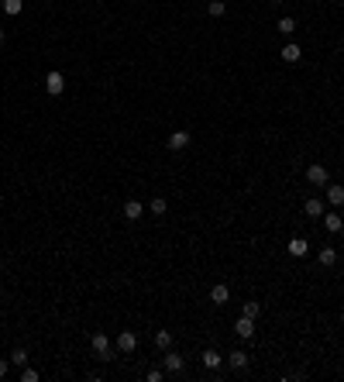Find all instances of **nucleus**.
<instances>
[{"label":"nucleus","mask_w":344,"mask_h":382,"mask_svg":"<svg viewBox=\"0 0 344 382\" xmlns=\"http://www.w3.org/2000/svg\"><path fill=\"white\" fill-rule=\"evenodd\" d=\"M90 348H93V355H97V358H103V361H110V358H114L110 337H107V334H100V331H97V334L90 337Z\"/></svg>","instance_id":"1"},{"label":"nucleus","mask_w":344,"mask_h":382,"mask_svg":"<svg viewBox=\"0 0 344 382\" xmlns=\"http://www.w3.org/2000/svg\"><path fill=\"white\" fill-rule=\"evenodd\" d=\"M162 369L169 372V375H179V372L186 369V358H183V355H176V351L169 348V351L162 355Z\"/></svg>","instance_id":"2"},{"label":"nucleus","mask_w":344,"mask_h":382,"mask_svg":"<svg viewBox=\"0 0 344 382\" xmlns=\"http://www.w3.org/2000/svg\"><path fill=\"white\" fill-rule=\"evenodd\" d=\"M307 183H310V186H320V189H323V186L331 183L327 165H310V169H307Z\"/></svg>","instance_id":"3"},{"label":"nucleus","mask_w":344,"mask_h":382,"mask_svg":"<svg viewBox=\"0 0 344 382\" xmlns=\"http://www.w3.org/2000/svg\"><path fill=\"white\" fill-rule=\"evenodd\" d=\"M234 334H238L241 341H255V320L241 313V317H238V324H234Z\"/></svg>","instance_id":"4"},{"label":"nucleus","mask_w":344,"mask_h":382,"mask_svg":"<svg viewBox=\"0 0 344 382\" xmlns=\"http://www.w3.org/2000/svg\"><path fill=\"white\" fill-rule=\"evenodd\" d=\"M189 141H193V138H189V131H172L169 138H165V148H169V151H183Z\"/></svg>","instance_id":"5"},{"label":"nucleus","mask_w":344,"mask_h":382,"mask_svg":"<svg viewBox=\"0 0 344 382\" xmlns=\"http://www.w3.org/2000/svg\"><path fill=\"white\" fill-rule=\"evenodd\" d=\"M135 348H138V334H135V331H121V334H117V351H121V355H131Z\"/></svg>","instance_id":"6"},{"label":"nucleus","mask_w":344,"mask_h":382,"mask_svg":"<svg viewBox=\"0 0 344 382\" xmlns=\"http://www.w3.org/2000/svg\"><path fill=\"white\" fill-rule=\"evenodd\" d=\"M323 197H327L331 207H341V203H344V186L341 183H327V186H323Z\"/></svg>","instance_id":"7"},{"label":"nucleus","mask_w":344,"mask_h":382,"mask_svg":"<svg viewBox=\"0 0 344 382\" xmlns=\"http://www.w3.org/2000/svg\"><path fill=\"white\" fill-rule=\"evenodd\" d=\"M62 90H66V80H62V72H48V76H45V93H48V97H59Z\"/></svg>","instance_id":"8"},{"label":"nucleus","mask_w":344,"mask_h":382,"mask_svg":"<svg viewBox=\"0 0 344 382\" xmlns=\"http://www.w3.org/2000/svg\"><path fill=\"white\" fill-rule=\"evenodd\" d=\"M200 361H203L206 369H220V365H224V355H220L217 348H206L203 355H200Z\"/></svg>","instance_id":"9"},{"label":"nucleus","mask_w":344,"mask_h":382,"mask_svg":"<svg viewBox=\"0 0 344 382\" xmlns=\"http://www.w3.org/2000/svg\"><path fill=\"white\" fill-rule=\"evenodd\" d=\"M248 361H252V358H248V355H244L241 348H238V351H231V355H227V365H231V369H234V372H244V369H248Z\"/></svg>","instance_id":"10"},{"label":"nucleus","mask_w":344,"mask_h":382,"mask_svg":"<svg viewBox=\"0 0 344 382\" xmlns=\"http://www.w3.org/2000/svg\"><path fill=\"white\" fill-rule=\"evenodd\" d=\"M227 300H231V290H227V282H217V286L210 290V303H217V307H224Z\"/></svg>","instance_id":"11"},{"label":"nucleus","mask_w":344,"mask_h":382,"mask_svg":"<svg viewBox=\"0 0 344 382\" xmlns=\"http://www.w3.org/2000/svg\"><path fill=\"white\" fill-rule=\"evenodd\" d=\"M320 220H323V227H327L331 234H337V231L344 227V220H341V214H337V210H331V214H323Z\"/></svg>","instance_id":"12"},{"label":"nucleus","mask_w":344,"mask_h":382,"mask_svg":"<svg viewBox=\"0 0 344 382\" xmlns=\"http://www.w3.org/2000/svg\"><path fill=\"white\" fill-rule=\"evenodd\" d=\"M289 255H293V258H303V255L310 252V241L307 238H293V241H289V248H286Z\"/></svg>","instance_id":"13"},{"label":"nucleus","mask_w":344,"mask_h":382,"mask_svg":"<svg viewBox=\"0 0 344 382\" xmlns=\"http://www.w3.org/2000/svg\"><path fill=\"white\" fill-rule=\"evenodd\" d=\"M303 210H307V217H323V200L310 197L307 203H303Z\"/></svg>","instance_id":"14"},{"label":"nucleus","mask_w":344,"mask_h":382,"mask_svg":"<svg viewBox=\"0 0 344 382\" xmlns=\"http://www.w3.org/2000/svg\"><path fill=\"white\" fill-rule=\"evenodd\" d=\"M21 7H24V0H0V11L7 14V17H17Z\"/></svg>","instance_id":"15"},{"label":"nucleus","mask_w":344,"mask_h":382,"mask_svg":"<svg viewBox=\"0 0 344 382\" xmlns=\"http://www.w3.org/2000/svg\"><path fill=\"white\" fill-rule=\"evenodd\" d=\"M141 214H145V207H141L138 200H127L124 203V217L127 220H141Z\"/></svg>","instance_id":"16"},{"label":"nucleus","mask_w":344,"mask_h":382,"mask_svg":"<svg viewBox=\"0 0 344 382\" xmlns=\"http://www.w3.org/2000/svg\"><path fill=\"white\" fill-rule=\"evenodd\" d=\"M317 258H320V265H337V248H320V255H317Z\"/></svg>","instance_id":"17"},{"label":"nucleus","mask_w":344,"mask_h":382,"mask_svg":"<svg viewBox=\"0 0 344 382\" xmlns=\"http://www.w3.org/2000/svg\"><path fill=\"white\" fill-rule=\"evenodd\" d=\"M299 59H303L299 45H286V48H282V62H289V66H293V62H299Z\"/></svg>","instance_id":"18"},{"label":"nucleus","mask_w":344,"mask_h":382,"mask_svg":"<svg viewBox=\"0 0 344 382\" xmlns=\"http://www.w3.org/2000/svg\"><path fill=\"white\" fill-rule=\"evenodd\" d=\"M206 11H210V17H224V14H227V4H224V0H210Z\"/></svg>","instance_id":"19"},{"label":"nucleus","mask_w":344,"mask_h":382,"mask_svg":"<svg viewBox=\"0 0 344 382\" xmlns=\"http://www.w3.org/2000/svg\"><path fill=\"white\" fill-rule=\"evenodd\" d=\"M155 345H159L162 351H169L172 348V331H155Z\"/></svg>","instance_id":"20"},{"label":"nucleus","mask_w":344,"mask_h":382,"mask_svg":"<svg viewBox=\"0 0 344 382\" xmlns=\"http://www.w3.org/2000/svg\"><path fill=\"white\" fill-rule=\"evenodd\" d=\"M11 365H21V369L28 365V351H24V348H14L11 351Z\"/></svg>","instance_id":"21"},{"label":"nucleus","mask_w":344,"mask_h":382,"mask_svg":"<svg viewBox=\"0 0 344 382\" xmlns=\"http://www.w3.org/2000/svg\"><path fill=\"white\" fill-rule=\"evenodd\" d=\"M148 210H151V214H155V217H162V214L169 210V203H165V200H162V197H155V200H151V203H148Z\"/></svg>","instance_id":"22"},{"label":"nucleus","mask_w":344,"mask_h":382,"mask_svg":"<svg viewBox=\"0 0 344 382\" xmlns=\"http://www.w3.org/2000/svg\"><path fill=\"white\" fill-rule=\"evenodd\" d=\"M279 31H282V35H293V31H296V17H279Z\"/></svg>","instance_id":"23"},{"label":"nucleus","mask_w":344,"mask_h":382,"mask_svg":"<svg viewBox=\"0 0 344 382\" xmlns=\"http://www.w3.org/2000/svg\"><path fill=\"white\" fill-rule=\"evenodd\" d=\"M241 313H244V317H252V320H255V317H258V313H262V303H244V307H241Z\"/></svg>","instance_id":"24"},{"label":"nucleus","mask_w":344,"mask_h":382,"mask_svg":"<svg viewBox=\"0 0 344 382\" xmlns=\"http://www.w3.org/2000/svg\"><path fill=\"white\" fill-rule=\"evenodd\" d=\"M21 379H24V382H38V372H34V369H28V365H24V372H21Z\"/></svg>","instance_id":"25"},{"label":"nucleus","mask_w":344,"mask_h":382,"mask_svg":"<svg viewBox=\"0 0 344 382\" xmlns=\"http://www.w3.org/2000/svg\"><path fill=\"white\" fill-rule=\"evenodd\" d=\"M162 379H165V369H151L148 372V382H162Z\"/></svg>","instance_id":"26"},{"label":"nucleus","mask_w":344,"mask_h":382,"mask_svg":"<svg viewBox=\"0 0 344 382\" xmlns=\"http://www.w3.org/2000/svg\"><path fill=\"white\" fill-rule=\"evenodd\" d=\"M7 369H11V358H0V379L7 375Z\"/></svg>","instance_id":"27"},{"label":"nucleus","mask_w":344,"mask_h":382,"mask_svg":"<svg viewBox=\"0 0 344 382\" xmlns=\"http://www.w3.org/2000/svg\"><path fill=\"white\" fill-rule=\"evenodd\" d=\"M4 38H7V35H4V28H0V45H4Z\"/></svg>","instance_id":"28"},{"label":"nucleus","mask_w":344,"mask_h":382,"mask_svg":"<svg viewBox=\"0 0 344 382\" xmlns=\"http://www.w3.org/2000/svg\"><path fill=\"white\" fill-rule=\"evenodd\" d=\"M272 4H279V0H272Z\"/></svg>","instance_id":"29"}]
</instances>
